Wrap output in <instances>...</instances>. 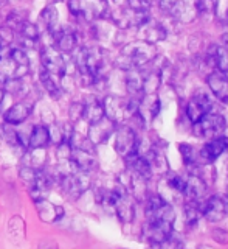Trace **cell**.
Here are the masks:
<instances>
[{"label": "cell", "mask_w": 228, "mask_h": 249, "mask_svg": "<svg viewBox=\"0 0 228 249\" xmlns=\"http://www.w3.org/2000/svg\"><path fill=\"white\" fill-rule=\"evenodd\" d=\"M159 56V50H157L155 44H149L145 41H133L126 44L120 50V54L115 59L116 67H120L124 72L132 69H141Z\"/></svg>", "instance_id": "6da1fadb"}, {"label": "cell", "mask_w": 228, "mask_h": 249, "mask_svg": "<svg viewBox=\"0 0 228 249\" xmlns=\"http://www.w3.org/2000/svg\"><path fill=\"white\" fill-rule=\"evenodd\" d=\"M160 10L182 23H191L197 19V5L195 0H159Z\"/></svg>", "instance_id": "7a4b0ae2"}, {"label": "cell", "mask_w": 228, "mask_h": 249, "mask_svg": "<svg viewBox=\"0 0 228 249\" xmlns=\"http://www.w3.org/2000/svg\"><path fill=\"white\" fill-rule=\"evenodd\" d=\"M227 128V120L222 114L208 112L205 117H202L199 122L193 123V132L195 137L200 139H216L224 134Z\"/></svg>", "instance_id": "3957f363"}, {"label": "cell", "mask_w": 228, "mask_h": 249, "mask_svg": "<svg viewBox=\"0 0 228 249\" xmlns=\"http://www.w3.org/2000/svg\"><path fill=\"white\" fill-rule=\"evenodd\" d=\"M114 134H115V151L120 156L128 158V156L133 153H138L140 140L133 128L128 126V124H118Z\"/></svg>", "instance_id": "277c9868"}, {"label": "cell", "mask_w": 228, "mask_h": 249, "mask_svg": "<svg viewBox=\"0 0 228 249\" xmlns=\"http://www.w3.org/2000/svg\"><path fill=\"white\" fill-rule=\"evenodd\" d=\"M59 185L62 192H64L68 198L78 199L84 192L89 190L90 187V178L89 173H82V171H75V173L65 175L59 179Z\"/></svg>", "instance_id": "5b68a950"}, {"label": "cell", "mask_w": 228, "mask_h": 249, "mask_svg": "<svg viewBox=\"0 0 228 249\" xmlns=\"http://www.w3.org/2000/svg\"><path fill=\"white\" fill-rule=\"evenodd\" d=\"M41 62L44 70L54 76H61L64 73L67 58L64 56V53L58 52L53 45H44L41 50Z\"/></svg>", "instance_id": "8992f818"}, {"label": "cell", "mask_w": 228, "mask_h": 249, "mask_svg": "<svg viewBox=\"0 0 228 249\" xmlns=\"http://www.w3.org/2000/svg\"><path fill=\"white\" fill-rule=\"evenodd\" d=\"M213 109V103H211V98L207 92L197 90L194 95L190 98L186 105V115L193 123L199 122L202 117H205L208 112H211Z\"/></svg>", "instance_id": "52a82bcc"}, {"label": "cell", "mask_w": 228, "mask_h": 249, "mask_svg": "<svg viewBox=\"0 0 228 249\" xmlns=\"http://www.w3.org/2000/svg\"><path fill=\"white\" fill-rule=\"evenodd\" d=\"M228 213V202L222 198L213 195L202 202V216L210 223L222 221Z\"/></svg>", "instance_id": "ba28073f"}, {"label": "cell", "mask_w": 228, "mask_h": 249, "mask_svg": "<svg viewBox=\"0 0 228 249\" xmlns=\"http://www.w3.org/2000/svg\"><path fill=\"white\" fill-rule=\"evenodd\" d=\"M172 226L160 220H147L143 226V237L151 245H159L163 240L172 235Z\"/></svg>", "instance_id": "9c48e42d"}, {"label": "cell", "mask_w": 228, "mask_h": 249, "mask_svg": "<svg viewBox=\"0 0 228 249\" xmlns=\"http://www.w3.org/2000/svg\"><path fill=\"white\" fill-rule=\"evenodd\" d=\"M137 30H138L140 41H145V42H149V44L162 42V41H164V39L168 37L166 28H164L160 22L154 20L152 18H149L145 23H141Z\"/></svg>", "instance_id": "30bf717a"}, {"label": "cell", "mask_w": 228, "mask_h": 249, "mask_svg": "<svg viewBox=\"0 0 228 249\" xmlns=\"http://www.w3.org/2000/svg\"><path fill=\"white\" fill-rule=\"evenodd\" d=\"M208 190V185L205 179L197 175H190L186 178V187L183 192V196L188 202H194V204H200L205 201V195Z\"/></svg>", "instance_id": "8fae6325"}, {"label": "cell", "mask_w": 228, "mask_h": 249, "mask_svg": "<svg viewBox=\"0 0 228 249\" xmlns=\"http://www.w3.org/2000/svg\"><path fill=\"white\" fill-rule=\"evenodd\" d=\"M34 103L33 101H27L22 100L19 103H16L13 106H10L3 112V122L10 126H17V124H22L28 117L33 112Z\"/></svg>", "instance_id": "7c38bea8"}, {"label": "cell", "mask_w": 228, "mask_h": 249, "mask_svg": "<svg viewBox=\"0 0 228 249\" xmlns=\"http://www.w3.org/2000/svg\"><path fill=\"white\" fill-rule=\"evenodd\" d=\"M228 150V137L219 136L216 139H210L208 142L202 146L199 158L203 163H213Z\"/></svg>", "instance_id": "4fadbf2b"}, {"label": "cell", "mask_w": 228, "mask_h": 249, "mask_svg": "<svg viewBox=\"0 0 228 249\" xmlns=\"http://www.w3.org/2000/svg\"><path fill=\"white\" fill-rule=\"evenodd\" d=\"M115 128H116V124L112 120H109L107 117H104V119H101L99 122L89 124L87 137L95 146L101 145V143H106L115 132Z\"/></svg>", "instance_id": "5bb4252c"}, {"label": "cell", "mask_w": 228, "mask_h": 249, "mask_svg": "<svg viewBox=\"0 0 228 249\" xmlns=\"http://www.w3.org/2000/svg\"><path fill=\"white\" fill-rule=\"evenodd\" d=\"M207 84L211 93L221 101V103H228V75L219 70H213L207 76Z\"/></svg>", "instance_id": "9a60e30c"}, {"label": "cell", "mask_w": 228, "mask_h": 249, "mask_svg": "<svg viewBox=\"0 0 228 249\" xmlns=\"http://www.w3.org/2000/svg\"><path fill=\"white\" fill-rule=\"evenodd\" d=\"M160 109H162V101L159 95L157 93H149V95H143V98H140L137 112L146 124L155 120V117L160 114Z\"/></svg>", "instance_id": "2e32d148"}, {"label": "cell", "mask_w": 228, "mask_h": 249, "mask_svg": "<svg viewBox=\"0 0 228 249\" xmlns=\"http://www.w3.org/2000/svg\"><path fill=\"white\" fill-rule=\"evenodd\" d=\"M36 204V210L39 213V218H41L42 221L45 223H54V221H59L62 216H64V207L61 206H56L53 204V202L47 201L45 198L44 199H39V201H34Z\"/></svg>", "instance_id": "e0dca14e"}, {"label": "cell", "mask_w": 228, "mask_h": 249, "mask_svg": "<svg viewBox=\"0 0 228 249\" xmlns=\"http://www.w3.org/2000/svg\"><path fill=\"white\" fill-rule=\"evenodd\" d=\"M70 162L73 163L76 171H82V173H90V171H93L98 167L95 154L90 151H82V150H73Z\"/></svg>", "instance_id": "ac0fdd59"}, {"label": "cell", "mask_w": 228, "mask_h": 249, "mask_svg": "<svg viewBox=\"0 0 228 249\" xmlns=\"http://www.w3.org/2000/svg\"><path fill=\"white\" fill-rule=\"evenodd\" d=\"M118 220L124 224H129L135 218V204H133V198L129 193H124L123 196L118 199V202L114 207Z\"/></svg>", "instance_id": "d6986e66"}, {"label": "cell", "mask_w": 228, "mask_h": 249, "mask_svg": "<svg viewBox=\"0 0 228 249\" xmlns=\"http://www.w3.org/2000/svg\"><path fill=\"white\" fill-rule=\"evenodd\" d=\"M104 106L103 101H99L98 98H89L84 103V112H82V119L87 122L89 124H93L99 122L101 119H104Z\"/></svg>", "instance_id": "ffe728a7"}, {"label": "cell", "mask_w": 228, "mask_h": 249, "mask_svg": "<svg viewBox=\"0 0 228 249\" xmlns=\"http://www.w3.org/2000/svg\"><path fill=\"white\" fill-rule=\"evenodd\" d=\"M50 143V132L47 124H36L31 129L30 136H28V148L30 150H34V148H45Z\"/></svg>", "instance_id": "44dd1931"}, {"label": "cell", "mask_w": 228, "mask_h": 249, "mask_svg": "<svg viewBox=\"0 0 228 249\" xmlns=\"http://www.w3.org/2000/svg\"><path fill=\"white\" fill-rule=\"evenodd\" d=\"M67 6H68V11L72 13V16H75V18L85 20V22L95 20V16H93L89 0H68Z\"/></svg>", "instance_id": "7402d4cb"}, {"label": "cell", "mask_w": 228, "mask_h": 249, "mask_svg": "<svg viewBox=\"0 0 228 249\" xmlns=\"http://www.w3.org/2000/svg\"><path fill=\"white\" fill-rule=\"evenodd\" d=\"M124 84L128 92L133 97L138 95V93H143V72L140 69L128 70L124 78Z\"/></svg>", "instance_id": "603a6c76"}, {"label": "cell", "mask_w": 228, "mask_h": 249, "mask_svg": "<svg viewBox=\"0 0 228 249\" xmlns=\"http://www.w3.org/2000/svg\"><path fill=\"white\" fill-rule=\"evenodd\" d=\"M54 78H56V76L49 73L47 70H42V72L39 73V83H41L44 90H47V93H49L51 98L58 100L62 95V92H64V90L61 89V86L58 84V81L54 80Z\"/></svg>", "instance_id": "cb8c5ba5"}, {"label": "cell", "mask_w": 228, "mask_h": 249, "mask_svg": "<svg viewBox=\"0 0 228 249\" xmlns=\"http://www.w3.org/2000/svg\"><path fill=\"white\" fill-rule=\"evenodd\" d=\"M162 84V75L159 69L149 70V72L143 73V95H149V93H157Z\"/></svg>", "instance_id": "d4e9b609"}, {"label": "cell", "mask_w": 228, "mask_h": 249, "mask_svg": "<svg viewBox=\"0 0 228 249\" xmlns=\"http://www.w3.org/2000/svg\"><path fill=\"white\" fill-rule=\"evenodd\" d=\"M208 52L213 56L214 69L219 70V72L228 73V50L224 49L222 45H213Z\"/></svg>", "instance_id": "484cf974"}, {"label": "cell", "mask_w": 228, "mask_h": 249, "mask_svg": "<svg viewBox=\"0 0 228 249\" xmlns=\"http://www.w3.org/2000/svg\"><path fill=\"white\" fill-rule=\"evenodd\" d=\"M39 19H41V23H42V25L47 30L51 31L53 28H56V25H58V19H59L58 10L54 8V5L45 6L44 10L41 11V16H39Z\"/></svg>", "instance_id": "4316f807"}, {"label": "cell", "mask_w": 228, "mask_h": 249, "mask_svg": "<svg viewBox=\"0 0 228 249\" xmlns=\"http://www.w3.org/2000/svg\"><path fill=\"white\" fill-rule=\"evenodd\" d=\"M166 182H168V187L176 193H180L183 195L185 192V187H186V178L179 175V173H172V171H168L166 175Z\"/></svg>", "instance_id": "83f0119b"}, {"label": "cell", "mask_w": 228, "mask_h": 249, "mask_svg": "<svg viewBox=\"0 0 228 249\" xmlns=\"http://www.w3.org/2000/svg\"><path fill=\"white\" fill-rule=\"evenodd\" d=\"M200 216H202V206L200 204H194V202H186V206H185V220H186V224L190 226V228H194V226L199 223Z\"/></svg>", "instance_id": "f1b7e54d"}, {"label": "cell", "mask_w": 228, "mask_h": 249, "mask_svg": "<svg viewBox=\"0 0 228 249\" xmlns=\"http://www.w3.org/2000/svg\"><path fill=\"white\" fill-rule=\"evenodd\" d=\"M8 232L14 241H19L25 235V224H23V220L20 216H14L10 220V224H8Z\"/></svg>", "instance_id": "f546056e"}, {"label": "cell", "mask_w": 228, "mask_h": 249, "mask_svg": "<svg viewBox=\"0 0 228 249\" xmlns=\"http://www.w3.org/2000/svg\"><path fill=\"white\" fill-rule=\"evenodd\" d=\"M195 5H197L199 16H203V18H211V16H214L217 11L219 0H195Z\"/></svg>", "instance_id": "4dcf8cb0"}, {"label": "cell", "mask_w": 228, "mask_h": 249, "mask_svg": "<svg viewBox=\"0 0 228 249\" xmlns=\"http://www.w3.org/2000/svg\"><path fill=\"white\" fill-rule=\"evenodd\" d=\"M10 58L14 61L16 66L30 67V58H28V53L25 49H20V47H11Z\"/></svg>", "instance_id": "1f68e13d"}, {"label": "cell", "mask_w": 228, "mask_h": 249, "mask_svg": "<svg viewBox=\"0 0 228 249\" xmlns=\"http://www.w3.org/2000/svg\"><path fill=\"white\" fill-rule=\"evenodd\" d=\"M28 156H30V163H28L30 167H33L36 170L42 168L44 162L47 159V154L44 151V148H34V150H31L28 153Z\"/></svg>", "instance_id": "d6a6232c"}, {"label": "cell", "mask_w": 228, "mask_h": 249, "mask_svg": "<svg viewBox=\"0 0 228 249\" xmlns=\"http://www.w3.org/2000/svg\"><path fill=\"white\" fill-rule=\"evenodd\" d=\"M82 112H84V103L82 101H73L72 105L68 106V119L72 123H76L82 119Z\"/></svg>", "instance_id": "836d02e7"}, {"label": "cell", "mask_w": 228, "mask_h": 249, "mask_svg": "<svg viewBox=\"0 0 228 249\" xmlns=\"http://www.w3.org/2000/svg\"><path fill=\"white\" fill-rule=\"evenodd\" d=\"M72 151L73 148L72 145H70L68 142H61L58 143V150H56V158L59 162H67L70 160V158H72Z\"/></svg>", "instance_id": "e575fe53"}, {"label": "cell", "mask_w": 228, "mask_h": 249, "mask_svg": "<svg viewBox=\"0 0 228 249\" xmlns=\"http://www.w3.org/2000/svg\"><path fill=\"white\" fill-rule=\"evenodd\" d=\"M159 249H183V243H182V240L177 238L174 233L172 235H169L166 240H163L162 243L159 245H155Z\"/></svg>", "instance_id": "d590c367"}, {"label": "cell", "mask_w": 228, "mask_h": 249, "mask_svg": "<svg viewBox=\"0 0 228 249\" xmlns=\"http://www.w3.org/2000/svg\"><path fill=\"white\" fill-rule=\"evenodd\" d=\"M36 168H33V167H30V165H27V167H22L20 168V171H19V176H20V179L23 182H27L30 187L34 184V179H36Z\"/></svg>", "instance_id": "8d00e7d4"}, {"label": "cell", "mask_w": 228, "mask_h": 249, "mask_svg": "<svg viewBox=\"0 0 228 249\" xmlns=\"http://www.w3.org/2000/svg\"><path fill=\"white\" fill-rule=\"evenodd\" d=\"M154 0H126L128 8L130 10H137V11H147L149 8L152 6Z\"/></svg>", "instance_id": "74e56055"}, {"label": "cell", "mask_w": 228, "mask_h": 249, "mask_svg": "<svg viewBox=\"0 0 228 249\" xmlns=\"http://www.w3.org/2000/svg\"><path fill=\"white\" fill-rule=\"evenodd\" d=\"M213 238L219 243H228V232L224 229H214L213 231Z\"/></svg>", "instance_id": "f35d334b"}, {"label": "cell", "mask_w": 228, "mask_h": 249, "mask_svg": "<svg viewBox=\"0 0 228 249\" xmlns=\"http://www.w3.org/2000/svg\"><path fill=\"white\" fill-rule=\"evenodd\" d=\"M37 249H59V248L54 240H42L41 243H39Z\"/></svg>", "instance_id": "ab89813d"}, {"label": "cell", "mask_w": 228, "mask_h": 249, "mask_svg": "<svg viewBox=\"0 0 228 249\" xmlns=\"http://www.w3.org/2000/svg\"><path fill=\"white\" fill-rule=\"evenodd\" d=\"M221 45L224 47V49L228 50V33L222 35V37H221Z\"/></svg>", "instance_id": "60d3db41"}, {"label": "cell", "mask_w": 228, "mask_h": 249, "mask_svg": "<svg viewBox=\"0 0 228 249\" xmlns=\"http://www.w3.org/2000/svg\"><path fill=\"white\" fill-rule=\"evenodd\" d=\"M112 2L118 6V8H126L128 3H126V0H112Z\"/></svg>", "instance_id": "b9f144b4"}, {"label": "cell", "mask_w": 228, "mask_h": 249, "mask_svg": "<svg viewBox=\"0 0 228 249\" xmlns=\"http://www.w3.org/2000/svg\"><path fill=\"white\" fill-rule=\"evenodd\" d=\"M5 95H6V90L3 89V86H0V106H2V103H3Z\"/></svg>", "instance_id": "7bdbcfd3"}, {"label": "cell", "mask_w": 228, "mask_h": 249, "mask_svg": "<svg viewBox=\"0 0 228 249\" xmlns=\"http://www.w3.org/2000/svg\"><path fill=\"white\" fill-rule=\"evenodd\" d=\"M3 142V132H2V126H0V145Z\"/></svg>", "instance_id": "ee69618b"}, {"label": "cell", "mask_w": 228, "mask_h": 249, "mask_svg": "<svg viewBox=\"0 0 228 249\" xmlns=\"http://www.w3.org/2000/svg\"><path fill=\"white\" fill-rule=\"evenodd\" d=\"M10 0H0V5H5V3H8Z\"/></svg>", "instance_id": "f6af8a7d"}, {"label": "cell", "mask_w": 228, "mask_h": 249, "mask_svg": "<svg viewBox=\"0 0 228 249\" xmlns=\"http://www.w3.org/2000/svg\"><path fill=\"white\" fill-rule=\"evenodd\" d=\"M227 196H228V184H227Z\"/></svg>", "instance_id": "bcb514c9"}, {"label": "cell", "mask_w": 228, "mask_h": 249, "mask_svg": "<svg viewBox=\"0 0 228 249\" xmlns=\"http://www.w3.org/2000/svg\"><path fill=\"white\" fill-rule=\"evenodd\" d=\"M227 18H228V16H227Z\"/></svg>", "instance_id": "7dc6e473"}]
</instances>
